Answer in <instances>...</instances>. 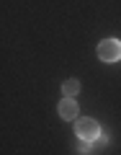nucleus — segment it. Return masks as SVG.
I'll use <instances>...</instances> for the list:
<instances>
[{
  "label": "nucleus",
  "mask_w": 121,
  "mask_h": 155,
  "mask_svg": "<svg viewBox=\"0 0 121 155\" xmlns=\"http://www.w3.org/2000/svg\"><path fill=\"white\" fill-rule=\"evenodd\" d=\"M98 57L103 62H113L121 57V41H116V39H103L98 44Z\"/></svg>",
  "instance_id": "1"
},
{
  "label": "nucleus",
  "mask_w": 121,
  "mask_h": 155,
  "mask_svg": "<svg viewBox=\"0 0 121 155\" xmlns=\"http://www.w3.org/2000/svg\"><path fill=\"white\" fill-rule=\"evenodd\" d=\"M75 132H77V137H80V140H88V142H93V140L100 134V129H98V124H95L93 119H77Z\"/></svg>",
  "instance_id": "2"
},
{
  "label": "nucleus",
  "mask_w": 121,
  "mask_h": 155,
  "mask_svg": "<svg viewBox=\"0 0 121 155\" xmlns=\"http://www.w3.org/2000/svg\"><path fill=\"white\" fill-rule=\"evenodd\" d=\"M59 116L62 119H77V104L72 98H65L59 104Z\"/></svg>",
  "instance_id": "3"
},
{
  "label": "nucleus",
  "mask_w": 121,
  "mask_h": 155,
  "mask_svg": "<svg viewBox=\"0 0 121 155\" xmlns=\"http://www.w3.org/2000/svg\"><path fill=\"white\" fill-rule=\"evenodd\" d=\"M62 93H65L67 98H72V96H77V93H80V83H77V80H67V83L62 85Z\"/></svg>",
  "instance_id": "4"
},
{
  "label": "nucleus",
  "mask_w": 121,
  "mask_h": 155,
  "mask_svg": "<svg viewBox=\"0 0 121 155\" xmlns=\"http://www.w3.org/2000/svg\"><path fill=\"white\" fill-rule=\"evenodd\" d=\"M106 140H108V137H106V134L100 132L98 137H95L93 142H90V150H93V153H98V150H103V147H106Z\"/></svg>",
  "instance_id": "5"
},
{
  "label": "nucleus",
  "mask_w": 121,
  "mask_h": 155,
  "mask_svg": "<svg viewBox=\"0 0 121 155\" xmlns=\"http://www.w3.org/2000/svg\"><path fill=\"white\" fill-rule=\"evenodd\" d=\"M77 153H80V155H88V153H90L88 140H77Z\"/></svg>",
  "instance_id": "6"
}]
</instances>
